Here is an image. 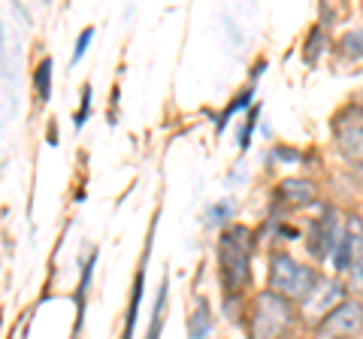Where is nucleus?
Returning a JSON list of instances; mask_svg holds the SVG:
<instances>
[{
  "label": "nucleus",
  "mask_w": 363,
  "mask_h": 339,
  "mask_svg": "<svg viewBox=\"0 0 363 339\" xmlns=\"http://www.w3.org/2000/svg\"><path fill=\"white\" fill-rule=\"evenodd\" d=\"M336 140L345 157L363 164V112H351L345 121L336 124Z\"/></svg>",
  "instance_id": "0eeeda50"
},
{
  "label": "nucleus",
  "mask_w": 363,
  "mask_h": 339,
  "mask_svg": "<svg viewBox=\"0 0 363 339\" xmlns=\"http://www.w3.org/2000/svg\"><path fill=\"white\" fill-rule=\"evenodd\" d=\"M363 327V306L354 300H345L318 324V339H348Z\"/></svg>",
  "instance_id": "39448f33"
},
{
  "label": "nucleus",
  "mask_w": 363,
  "mask_h": 339,
  "mask_svg": "<svg viewBox=\"0 0 363 339\" xmlns=\"http://www.w3.org/2000/svg\"><path fill=\"white\" fill-rule=\"evenodd\" d=\"M333 261L339 269H348L351 273V282L354 288H363V224L360 218H351L348 228H345V236L339 243Z\"/></svg>",
  "instance_id": "20e7f679"
},
{
  "label": "nucleus",
  "mask_w": 363,
  "mask_h": 339,
  "mask_svg": "<svg viewBox=\"0 0 363 339\" xmlns=\"http://www.w3.org/2000/svg\"><path fill=\"white\" fill-rule=\"evenodd\" d=\"M318 285L315 269L294 261L291 255H272L269 261V288L272 294H281L285 300H306Z\"/></svg>",
  "instance_id": "f03ea898"
},
{
  "label": "nucleus",
  "mask_w": 363,
  "mask_h": 339,
  "mask_svg": "<svg viewBox=\"0 0 363 339\" xmlns=\"http://www.w3.org/2000/svg\"><path fill=\"white\" fill-rule=\"evenodd\" d=\"M91 37H94V30H91V28L82 33V37H79V43H76V52H73V64H76V61H79V58H82V55H85V49H88Z\"/></svg>",
  "instance_id": "4468645a"
},
{
  "label": "nucleus",
  "mask_w": 363,
  "mask_h": 339,
  "mask_svg": "<svg viewBox=\"0 0 363 339\" xmlns=\"http://www.w3.org/2000/svg\"><path fill=\"white\" fill-rule=\"evenodd\" d=\"M212 330V321H209V306L206 303H197V312L191 318V339H203Z\"/></svg>",
  "instance_id": "9d476101"
},
{
  "label": "nucleus",
  "mask_w": 363,
  "mask_h": 339,
  "mask_svg": "<svg viewBox=\"0 0 363 339\" xmlns=\"http://www.w3.org/2000/svg\"><path fill=\"white\" fill-rule=\"evenodd\" d=\"M33 82H37V91L43 100L52 97V58H43L37 73H33Z\"/></svg>",
  "instance_id": "1a4fd4ad"
},
{
  "label": "nucleus",
  "mask_w": 363,
  "mask_h": 339,
  "mask_svg": "<svg viewBox=\"0 0 363 339\" xmlns=\"http://www.w3.org/2000/svg\"><path fill=\"white\" fill-rule=\"evenodd\" d=\"M230 212H233V203H221V206H212V209H209V221L218 224L224 216H230Z\"/></svg>",
  "instance_id": "ddd939ff"
},
{
  "label": "nucleus",
  "mask_w": 363,
  "mask_h": 339,
  "mask_svg": "<svg viewBox=\"0 0 363 339\" xmlns=\"http://www.w3.org/2000/svg\"><path fill=\"white\" fill-rule=\"evenodd\" d=\"M291 324H294L291 300L272 291L257 294L252 312V339H281Z\"/></svg>",
  "instance_id": "7ed1b4c3"
},
{
  "label": "nucleus",
  "mask_w": 363,
  "mask_h": 339,
  "mask_svg": "<svg viewBox=\"0 0 363 339\" xmlns=\"http://www.w3.org/2000/svg\"><path fill=\"white\" fill-rule=\"evenodd\" d=\"M88 109H91V88L82 91V109H79V116H76V124H82L88 118Z\"/></svg>",
  "instance_id": "2eb2a0df"
},
{
  "label": "nucleus",
  "mask_w": 363,
  "mask_h": 339,
  "mask_svg": "<svg viewBox=\"0 0 363 339\" xmlns=\"http://www.w3.org/2000/svg\"><path fill=\"white\" fill-rule=\"evenodd\" d=\"M281 339H300V336H281Z\"/></svg>",
  "instance_id": "dca6fc26"
},
{
  "label": "nucleus",
  "mask_w": 363,
  "mask_h": 339,
  "mask_svg": "<svg viewBox=\"0 0 363 339\" xmlns=\"http://www.w3.org/2000/svg\"><path fill=\"white\" fill-rule=\"evenodd\" d=\"M164 294H167V285L161 288V297H157V303H155V321H152L149 339H157V336H161V324H164Z\"/></svg>",
  "instance_id": "f8f14e48"
},
{
  "label": "nucleus",
  "mask_w": 363,
  "mask_h": 339,
  "mask_svg": "<svg viewBox=\"0 0 363 339\" xmlns=\"http://www.w3.org/2000/svg\"><path fill=\"white\" fill-rule=\"evenodd\" d=\"M140 297H143V273L136 276V288H133V300H130V312H128V327H124V339H130V330L136 324V312H140Z\"/></svg>",
  "instance_id": "9b49d317"
},
{
  "label": "nucleus",
  "mask_w": 363,
  "mask_h": 339,
  "mask_svg": "<svg viewBox=\"0 0 363 339\" xmlns=\"http://www.w3.org/2000/svg\"><path fill=\"white\" fill-rule=\"evenodd\" d=\"M221 269H224V288L236 294L248 282L252 269V233L245 228H233L221 236Z\"/></svg>",
  "instance_id": "f257e3e1"
},
{
  "label": "nucleus",
  "mask_w": 363,
  "mask_h": 339,
  "mask_svg": "<svg viewBox=\"0 0 363 339\" xmlns=\"http://www.w3.org/2000/svg\"><path fill=\"white\" fill-rule=\"evenodd\" d=\"M339 303H345L342 300V285H339L336 279H318L312 294L303 300V312L309 315L312 321H318V318H327Z\"/></svg>",
  "instance_id": "423d86ee"
},
{
  "label": "nucleus",
  "mask_w": 363,
  "mask_h": 339,
  "mask_svg": "<svg viewBox=\"0 0 363 339\" xmlns=\"http://www.w3.org/2000/svg\"><path fill=\"white\" fill-rule=\"evenodd\" d=\"M279 194L291 203H309L315 197V185L309 179H285V182L279 185Z\"/></svg>",
  "instance_id": "6e6552de"
}]
</instances>
